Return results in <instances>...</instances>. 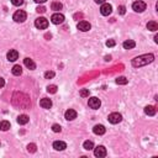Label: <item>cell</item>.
I'll return each instance as SVG.
<instances>
[{
	"label": "cell",
	"instance_id": "1",
	"mask_svg": "<svg viewBox=\"0 0 158 158\" xmlns=\"http://www.w3.org/2000/svg\"><path fill=\"white\" fill-rule=\"evenodd\" d=\"M155 59V56L152 53H148V54H142V56H138V57L133 58L132 59V66L135 68H138V67H143V66H147L153 62Z\"/></svg>",
	"mask_w": 158,
	"mask_h": 158
},
{
	"label": "cell",
	"instance_id": "2",
	"mask_svg": "<svg viewBox=\"0 0 158 158\" xmlns=\"http://www.w3.org/2000/svg\"><path fill=\"white\" fill-rule=\"evenodd\" d=\"M35 26L38 30H45L48 27V20L45 17H37L35 20Z\"/></svg>",
	"mask_w": 158,
	"mask_h": 158
},
{
	"label": "cell",
	"instance_id": "3",
	"mask_svg": "<svg viewBox=\"0 0 158 158\" xmlns=\"http://www.w3.org/2000/svg\"><path fill=\"white\" fill-rule=\"evenodd\" d=\"M27 17V14L24 10H17L15 14L12 15V19L15 22H24Z\"/></svg>",
	"mask_w": 158,
	"mask_h": 158
},
{
	"label": "cell",
	"instance_id": "4",
	"mask_svg": "<svg viewBox=\"0 0 158 158\" xmlns=\"http://www.w3.org/2000/svg\"><path fill=\"white\" fill-rule=\"evenodd\" d=\"M51 21L53 22L54 25H59L64 22V15L61 12H54L52 16H51Z\"/></svg>",
	"mask_w": 158,
	"mask_h": 158
},
{
	"label": "cell",
	"instance_id": "5",
	"mask_svg": "<svg viewBox=\"0 0 158 158\" xmlns=\"http://www.w3.org/2000/svg\"><path fill=\"white\" fill-rule=\"evenodd\" d=\"M146 8H147V5H146V3H143V1H141V0H138V1H135L133 4H132V9L136 12H143L146 10Z\"/></svg>",
	"mask_w": 158,
	"mask_h": 158
},
{
	"label": "cell",
	"instance_id": "6",
	"mask_svg": "<svg viewBox=\"0 0 158 158\" xmlns=\"http://www.w3.org/2000/svg\"><path fill=\"white\" fill-rule=\"evenodd\" d=\"M108 120H109V122L114 124V125L115 124H119V122H121V120H122V115L119 114V113H111L109 115Z\"/></svg>",
	"mask_w": 158,
	"mask_h": 158
},
{
	"label": "cell",
	"instance_id": "7",
	"mask_svg": "<svg viewBox=\"0 0 158 158\" xmlns=\"http://www.w3.org/2000/svg\"><path fill=\"white\" fill-rule=\"evenodd\" d=\"M100 12H101V15H104V16H109L110 14L113 12V6H111L110 4H108V3H104V4H101Z\"/></svg>",
	"mask_w": 158,
	"mask_h": 158
},
{
	"label": "cell",
	"instance_id": "8",
	"mask_svg": "<svg viewBox=\"0 0 158 158\" xmlns=\"http://www.w3.org/2000/svg\"><path fill=\"white\" fill-rule=\"evenodd\" d=\"M77 29H78L79 31H82V32H87V31H89V30L91 29V25H90L88 21L83 20V21H79V22H78Z\"/></svg>",
	"mask_w": 158,
	"mask_h": 158
},
{
	"label": "cell",
	"instance_id": "9",
	"mask_svg": "<svg viewBox=\"0 0 158 158\" xmlns=\"http://www.w3.org/2000/svg\"><path fill=\"white\" fill-rule=\"evenodd\" d=\"M88 105H89V108L96 110V109L100 108L101 101H100V99H98V98L93 96V98H90V99H89V101H88Z\"/></svg>",
	"mask_w": 158,
	"mask_h": 158
},
{
	"label": "cell",
	"instance_id": "10",
	"mask_svg": "<svg viewBox=\"0 0 158 158\" xmlns=\"http://www.w3.org/2000/svg\"><path fill=\"white\" fill-rule=\"evenodd\" d=\"M94 156L95 157H99V158H103L106 156V148L104 146H98L94 148Z\"/></svg>",
	"mask_w": 158,
	"mask_h": 158
},
{
	"label": "cell",
	"instance_id": "11",
	"mask_svg": "<svg viewBox=\"0 0 158 158\" xmlns=\"http://www.w3.org/2000/svg\"><path fill=\"white\" fill-rule=\"evenodd\" d=\"M6 58H8L9 62H15L16 59L19 58V52L16 49H10L8 52V54H6Z\"/></svg>",
	"mask_w": 158,
	"mask_h": 158
},
{
	"label": "cell",
	"instance_id": "12",
	"mask_svg": "<svg viewBox=\"0 0 158 158\" xmlns=\"http://www.w3.org/2000/svg\"><path fill=\"white\" fill-rule=\"evenodd\" d=\"M64 117H66V120H68V121H72V120L77 117V111L73 109H68L66 113H64Z\"/></svg>",
	"mask_w": 158,
	"mask_h": 158
},
{
	"label": "cell",
	"instance_id": "13",
	"mask_svg": "<svg viewBox=\"0 0 158 158\" xmlns=\"http://www.w3.org/2000/svg\"><path fill=\"white\" fill-rule=\"evenodd\" d=\"M40 105L43 109H51L52 108V100L48 99V98H43V99L40 100Z\"/></svg>",
	"mask_w": 158,
	"mask_h": 158
},
{
	"label": "cell",
	"instance_id": "14",
	"mask_svg": "<svg viewBox=\"0 0 158 158\" xmlns=\"http://www.w3.org/2000/svg\"><path fill=\"white\" fill-rule=\"evenodd\" d=\"M53 148L56 151H63V150H66L67 148V145H66V142H63V141H54L53 142Z\"/></svg>",
	"mask_w": 158,
	"mask_h": 158
},
{
	"label": "cell",
	"instance_id": "15",
	"mask_svg": "<svg viewBox=\"0 0 158 158\" xmlns=\"http://www.w3.org/2000/svg\"><path fill=\"white\" fill-rule=\"evenodd\" d=\"M93 132L100 136V135H104L106 132V128H105L104 125H95L94 128H93Z\"/></svg>",
	"mask_w": 158,
	"mask_h": 158
},
{
	"label": "cell",
	"instance_id": "16",
	"mask_svg": "<svg viewBox=\"0 0 158 158\" xmlns=\"http://www.w3.org/2000/svg\"><path fill=\"white\" fill-rule=\"evenodd\" d=\"M24 64H25V66L29 68V69H31V71L36 69V63L32 61L31 58H25V59H24Z\"/></svg>",
	"mask_w": 158,
	"mask_h": 158
},
{
	"label": "cell",
	"instance_id": "17",
	"mask_svg": "<svg viewBox=\"0 0 158 158\" xmlns=\"http://www.w3.org/2000/svg\"><path fill=\"white\" fill-rule=\"evenodd\" d=\"M145 114L148 116H155L156 115V108L152 105H147L145 108Z\"/></svg>",
	"mask_w": 158,
	"mask_h": 158
},
{
	"label": "cell",
	"instance_id": "18",
	"mask_svg": "<svg viewBox=\"0 0 158 158\" xmlns=\"http://www.w3.org/2000/svg\"><path fill=\"white\" fill-rule=\"evenodd\" d=\"M122 46H124L125 49H132V48H135V46H136V42L132 40H127L122 43Z\"/></svg>",
	"mask_w": 158,
	"mask_h": 158
},
{
	"label": "cell",
	"instance_id": "19",
	"mask_svg": "<svg viewBox=\"0 0 158 158\" xmlns=\"http://www.w3.org/2000/svg\"><path fill=\"white\" fill-rule=\"evenodd\" d=\"M29 116L27 115H25V114H22V115H20V116H17V122L20 124V125H26L27 122H29Z\"/></svg>",
	"mask_w": 158,
	"mask_h": 158
},
{
	"label": "cell",
	"instance_id": "20",
	"mask_svg": "<svg viewBox=\"0 0 158 158\" xmlns=\"http://www.w3.org/2000/svg\"><path fill=\"white\" fill-rule=\"evenodd\" d=\"M62 8H63V5H62V3H59V1H53L52 4H51V9L54 10V11L62 10Z\"/></svg>",
	"mask_w": 158,
	"mask_h": 158
},
{
	"label": "cell",
	"instance_id": "21",
	"mask_svg": "<svg viewBox=\"0 0 158 158\" xmlns=\"http://www.w3.org/2000/svg\"><path fill=\"white\" fill-rule=\"evenodd\" d=\"M9 128H10V122L6 121V120L0 121V130H1V131H8Z\"/></svg>",
	"mask_w": 158,
	"mask_h": 158
},
{
	"label": "cell",
	"instance_id": "22",
	"mask_svg": "<svg viewBox=\"0 0 158 158\" xmlns=\"http://www.w3.org/2000/svg\"><path fill=\"white\" fill-rule=\"evenodd\" d=\"M11 72H12L14 76L19 77V76H21V74H22V68H21L20 66H17V64H16V66H14V67H12Z\"/></svg>",
	"mask_w": 158,
	"mask_h": 158
},
{
	"label": "cell",
	"instance_id": "23",
	"mask_svg": "<svg viewBox=\"0 0 158 158\" xmlns=\"http://www.w3.org/2000/svg\"><path fill=\"white\" fill-rule=\"evenodd\" d=\"M147 29L150 31H157L158 30V24L156 21H150L147 24Z\"/></svg>",
	"mask_w": 158,
	"mask_h": 158
},
{
	"label": "cell",
	"instance_id": "24",
	"mask_svg": "<svg viewBox=\"0 0 158 158\" xmlns=\"http://www.w3.org/2000/svg\"><path fill=\"white\" fill-rule=\"evenodd\" d=\"M83 147H84V150H87V151H90V150H93L94 148V143H93V141H85L84 143H83Z\"/></svg>",
	"mask_w": 158,
	"mask_h": 158
},
{
	"label": "cell",
	"instance_id": "25",
	"mask_svg": "<svg viewBox=\"0 0 158 158\" xmlns=\"http://www.w3.org/2000/svg\"><path fill=\"white\" fill-rule=\"evenodd\" d=\"M127 79L125 78V77H119V78H116V84H120V85H125V84H127Z\"/></svg>",
	"mask_w": 158,
	"mask_h": 158
},
{
	"label": "cell",
	"instance_id": "26",
	"mask_svg": "<svg viewBox=\"0 0 158 158\" xmlns=\"http://www.w3.org/2000/svg\"><path fill=\"white\" fill-rule=\"evenodd\" d=\"M47 91L51 93V94H56V93H57V85H54V84L48 85L47 87Z\"/></svg>",
	"mask_w": 158,
	"mask_h": 158
},
{
	"label": "cell",
	"instance_id": "27",
	"mask_svg": "<svg viewBox=\"0 0 158 158\" xmlns=\"http://www.w3.org/2000/svg\"><path fill=\"white\" fill-rule=\"evenodd\" d=\"M36 150H37V147H36L35 143H30V145H27V151H29V152H31V153H35V152H36Z\"/></svg>",
	"mask_w": 158,
	"mask_h": 158
},
{
	"label": "cell",
	"instance_id": "28",
	"mask_svg": "<svg viewBox=\"0 0 158 158\" xmlns=\"http://www.w3.org/2000/svg\"><path fill=\"white\" fill-rule=\"evenodd\" d=\"M79 94H80L82 98H87V96H89V89H82Z\"/></svg>",
	"mask_w": 158,
	"mask_h": 158
},
{
	"label": "cell",
	"instance_id": "29",
	"mask_svg": "<svg viewBox=\"0 0 158 158\" xmlns=\"http://www.w3.org/2000/svg\"><path fill=\"white\" fill-rule=\"evenodd\" d=\"M53 77H54V72H52V71H48V72L45 73V78L46 79H52Z\"/></svg>",
	"mask_w": 158,
	"mask_h": 158
},
{
	"label": "cell",
	"instance_id": "30",
	"mask_svg": "<svg viewBox=\"0 0 158 158\" xmlns=\"http://www.w3.org/2000/svg\"><path fill=\"white\" fill-rule=\"evenodd\" d=\"M11 4L12 5H15V6H20L24 4V0H11Z\"/></svg>",
	"mask_w": 158,
	"mask_h": 158
},
{
	"label": "cell",
	"instance_id": "31",
	"mask_svg": "<svg viewBox=\"0 0 158 158\" xmlns=\"http://www.w3.org/2000/svg\"><path fill=\"white\" fill-rule=\"evenodd\" d=\"M52 131H53V132H61V131H62V128H61V126H59V125L54 124L53 126H52Z\"/></svg>",
	"mask_w": 158,
	"mask_h": 158
},
{
	"label": "cell",
	"instance_id": "32",
	"mask_svg": "<svg viewBox=\"0 0 158 158\" xmlns=\"http://www.w3.org/2000/svg\"><path fill=\"white\" fill-rule=\"evenodd\" d=\"M117 10H119V14H120V15H124V14L126 12V8H125L124 5H120Z\"/></svg>",
	"mask_w": 158,
	"mask_h": 158
},
{
	"label": "cell",
	"instance_id": "33",
	"mask_svg": "<svg viewBox=\"0 0 158 158\" xmlns=\"http://www.w3.org/2000/svg\"><path fill=\"white\" fill-rule=\"evenodd\" d=\"M106 46H108V47H114V46H115V41L114 40L106 41Z\"/></svg>",
	"mask_w": 158,
	"mask_h": 158
},
{
	"label": "cell",
	"instance_id": "34",
	"mask_svg": "<svg viewBox=\"0 0 158 158\" xmlns=\"http://www.w3.org/2000/svg\"><path fill=\"white\" fill-rule=\"evenodd\" d=\"M36 11H37V12H41V14H43V12L46 11V9H45L43 6H38V8L36 9Z\"/></svg>",
	"mask_w": 158,
	"mask_h": 158
},
{
	"label": "cell",
	"instance_id": "35",
	"mask_svg": "<svg viewBox=\"0 0 158 158\" xmlns=\"http://www.w3.org/2000/svg\"><path fill=\"white\" fill-rule=\"evenodd\" d=\"M4 85H5V80L3 78H0V88H3Z\"/></svg>",
	"mask_w": 158,
	"mask_h": 158
},
{
	"label": "cell",
	"instance_id": "36",
	"mask_svg": "<svg viewBox=\"0 0 158 158\" xmlns=\"http://www.w3.org/2000/svg\"><path fill=\"white\" fill-rule=\"evenodd\" d=\"M34 1H35L36 4H43V3L47 1V0H34Z\"/></svg>",
	"mask_w": 158,
	"mask_h": 158
},
{
	"label": "cell",
	"instance_id": "37",
	"mask_svg": "<svg viewBox=\"0 0 158 158\" xmlns=\"http://www.w3.org/2000/svg\"><path fill=\"white\" fill-rule=\"evenodd\" d=\"M94 1L96 4H104V3H106V0H94Z\"/></svg>",
	"mask_w": 158,
	"mask_h": 158
},
{
	"label": "cell",
	"instance_id": "38",
	"mask_svg": "<svg viewBox=\"0 0 158 158\" xmlns=\"http://www.w3.org/2000/svg\"><path fill=\"white\" fill-rule=\"evenodd\" d=\"M155 42H158V36L157 35L155 36Z\"/></svg>",
	"mask_w": 158,
	"mask_h": 158
}]
</instances>
